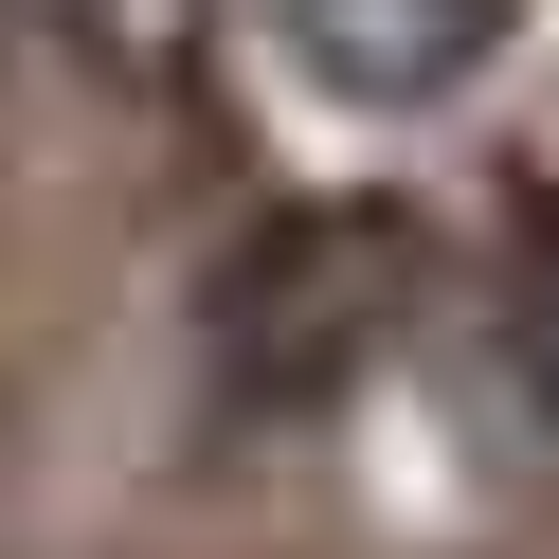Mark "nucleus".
I'll return each mask as SVG.
<instances>
[{
    "mask_svg": "<svg viewBox=\"0 0 559 559\" xmlns=\"http://www.w3.org/2000/svg\"><path fill=\"white\" fill-rule=\"evenodd\" d=\"M523 379H542V415H559V253L523 271Z\"/></svg>",
    "mask_w": 559,
    "mask_h": 559,
    "instance_id": "1",
    "label": "nucleus"
}]
</instances>
